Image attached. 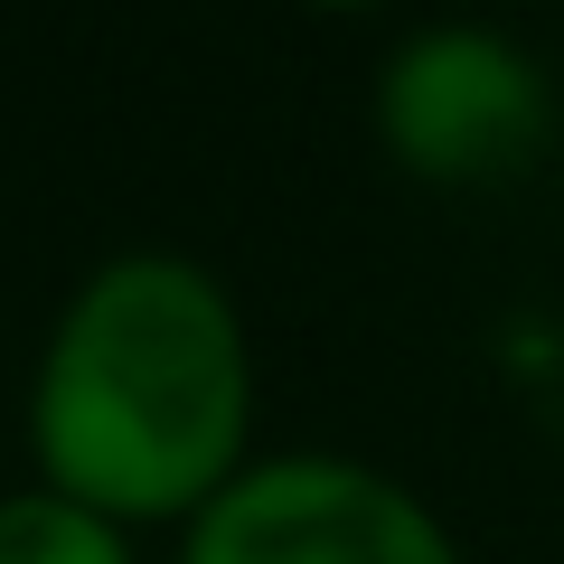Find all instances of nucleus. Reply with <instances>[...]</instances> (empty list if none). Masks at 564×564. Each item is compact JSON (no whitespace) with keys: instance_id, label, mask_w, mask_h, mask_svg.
<instances>
[{"instance_id":"nucleus-1","label":"nucleus","mask_w":564,"mask_h":564,"mask_svg":"<svg viewBox=\"0 0 564 564\" xmlns=\"http://www.w3.org/2000/svg\"><path fill=\"white\" fill-rule=\"evenodd\" d=\"M263 367L245 302L180 245H122L66 282L29 367V480L132 536H180L254 470Z\"/></svg>"},{"instance_id":"nucleus-2","label":"nucleus","mask_w":564,"mask_h":564,"mask_svg":"<svg viewBox=\"0 0 564 564\" xmlns=\"http://www.w3.org/2000/svg\"><path fill=\"white\" fill-rule=\"evenodd\" d=\"M377 151L423 188H499L555 141V85L508 29L433 20L395 39L367 85Z\"/></svg>"},{"instance_id":"nucleus-3","label":"nucleus","mask_w":564,"mask_h":564,"mask_svg":"<svg viewBox=\"0 0 564 564\" xmlns=\"http://www.w3.org/2000/svg\"><path fill=\"white\" fill-rule=\"evenodd\" d=\"M180 564H470L452 518L358 452H254L180 527Z\"/></svg>"},{"instance_id":"nucleus-4","label":"nucleus","mask_w":564,"mask_h":564,"mask_svg":"<svg viewBox=\"0 0 564 564\" xmlns=\"http://www.w3.org/2000/svg\"><path fill=\"white\" fill-rule=\"evenodd\" d=\"M0 564H141V536L47 480L0 489Z\"/></svg>"},{"instance_id":"nucleus-5","label":"nucleus","mask_w":564,"mask_h":564,"mask_svg":"<svg viewBox=\"0 0 564 564\" xmlns=\"http://www.w3.org/2000/svg\"><path fill=\"white\" fill-rule=\"evenodd\" d=\"M311 10H377V0H311Z\"/></svg>"},{"instance_id":"nucleus-6","label":"nucleus","mask_w":564,"mask_h":564,"mask_svg":"<svg viewBox=\"0 0 564 564\" xmlns=\"http://www.w3.org/2000/svg\"><path fill=\"white\" fill-rule=\"evenodd\" d=\"M0 489H10V480H0Z\"/></svg>"}]
</instances>
